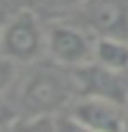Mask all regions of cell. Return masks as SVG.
<instances>
[{
  "label": "cell",
  "instance_id": "6da1fadb",
  "mask_svg": "<svg viewBox=\"0 0 128 132\" xmlns=\"http://www.w3.org/2000/svg\"><path fill=\"white\" fill-rule=\"evenodd\" d=\"M77 98L72 70L56 63L32 67L18 87L16 108L20 114H58Z\"/></svg>",
  "mask_w": 128,
  "mask_h": 132
},
{
  "label": "cell",
  "instance_id": "7a4b0ae2",
  "mask_svg": "<svg viewBox=\"0 0 128 132\" xmlns=\"http://www.w3.org/2000/svg\"><path fill=\"white\" fill-rule=\"evenodd\" d=\"M47 25L34 9H18L0 25V54L14 63H36L45 54Z\"/></svg>",
  "mask_w": 128,
  "mask_h": 132
},
{
  "label": "cell",
  "instance_id": "3957f363",
  "mask_svg": "<svg viewBox=\"0 0 128 132\" xmlns=\"http://www.w3.org/2000/svg\"><path fill=\"white\" fill-rule=\"evenodd\" d=\"M94 38L85 27L74 20L54 18L47 22V45L45 54L52 63L74 70L92 63L94 58Z\"/></svg>",
  "mask_w": 128,
  "mask_h": 132
},
{
  "label": "cell",
  "instance_id": "277c9868",
  "mask_svg": "<svg viewBox=\"0 0 128 132\" xmlns=\"http://www.w3.org/2000/svg\"><path fill=\"white\" fill-rule=\"evenodd\" d=\"M72 119L90 132H126L128 108L126 103L103 96H77L67 112Z\"/></svg>",
  "mask_w": 128,
  "mask_h": 132
},
{
  "label": "cell",
  "instance_id": "5b68a950",
  "mask_svg": "<svg viewBox=\"0 0 128 132\" xmlns=\"http://www.w3.org/2000/svg\"><path fill=\"white\" fill-rule=\"evenodd\" d=\"M74 22L85 27L94 38H128V0H83L74 11Z\"/></svg>",
  "mask_w": 128,
  "mask_h": 132
},
{
  "label": "cell",
  "instance_id": "8992f818",
  "mask_svg": "<svg viewBox=\"0 0 128 132\" xmlns=\"http://www.w3.org/2000/svg\"><path fill=\"white\" fill-rule=\"evenodd\" d=\"M77 96H103L119 103L128 101V85L124 83V74L106 70L97 63H88L72 70Z\"/></svg>",
  "mask_w": 128,
  "mask_h": 132
},
{
  "label": "cell",
  "instance_id": "52a82bcc",
  "mask_svg": "<svg viewBox=\"0 0 128 132\" xmlns=\"http://www.w3.org/2000/svg\"><path fill=\"white\" fill-rule=\"evenodd\" d=\"M92 63L112 72H128V38L99 36L94 40V58Z\"/></svg>",
  "mask_w": 128,
  "mask_h": 132
},
{
  "label": "cell",
  "instance_id": "ba28073f",
  "mask_svg": "<svg viewBox=\"0 0 128 132\" xmlns=\"http://www.w3.org/2000/svg\"><path fill=\"white\" fill-rule=\"evenodd\" d=\"M58 114H20L9 128L11 132H56Z\"/></svg>",
  "mask_w": 128,
  "mask_h": 132
},
{
  "label": "cell",
  "instance_id": "9c48e42d",
  "mask_svg": "<svg viewBox=\"0 0 128 132\" xmlns=\"http://www.w3.org/2000/svg\"><path fill=\"white\" fill-rule=\"evenodd\" d=\"M38 2V7L45 9V11H50L54 16H67V14H74L81 5H83V0H36Z\"/></svg>",
  "mask_w": 128,
  "mask_h": 132
},
{
  "label": "cell",
  "instance_id": "30bf717a",
  "mask_svg": "<svg viewBox=\"0 0 128 132\" xmlns=\"http://www.w3.org/2000/svg\"><path fill=\"white\" fill-rule=\"evenodd\" d=\"M16 65L11 58L0 54V94H7V90L14 85L16 81Z\"/></svg>",
  "mask_w": 128,
  "mask_h": 132
},
{
  "label": "cell",
  "instance_id": "8fae6325",
  "mask_svg": "<svg viewBox=\"0 0 128 132\" xmlns=\"http://www.w3.org/2000/svg\"><path fill=\"white\" fill-rule=\"evenodd\" d=\"M18 117H20V112H18L16 103H11L9 98H5V94H0V132L11 128Z\"/></svg>",
  "mask_w": 128,
  "mask_h": 132
},
{
  "label": "cell",
  "instance_id": "7c38bea8",
  "mask_svg": "<svg viewBox=\"0 0 128 132\" xmlns=\"http://www.w3.org/2000/svg\"><path fill=\"white\" fill-rule=\"evenodd\" d=\"M56 132H90L88 128L79 123L77 119H72L70 114H63V117H58L56 121Z\"/></svg>",
  "mask_w": 128,
  "mask_h": 132
},
{
  "label": "cell",
  "instance_id": "4fadbf2b",
  "mask_svg": "<svg viewBox=\"0 0 128 132\" xmlns=\"http://www.w3.org/2000/svg\"><path fill=\"white\" fill-rule=\"evenodd\" d=\"M126 108H128V101H126Z\"/></svg>",
  "mask_w": 128,
  "mask_h": 132
}]
</instances>
